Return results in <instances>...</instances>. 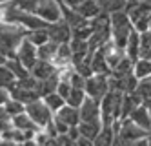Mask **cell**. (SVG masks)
Listing matches in <instances>:
<instances>
[{
  "mask_svg": "<svg viewBox=\"0 0 151 146\" xmlns=\"http://www.w3.org/2000/svg\"><path fill=\"white\" fill-rule=\"evenodd\" d=\"M26 35H27V31L22 26L0 20V53L6 55L7 59L15 57L18 44L26 38Z\"/></svg>",
  "mask_w": 151,
  "mask_h": 146,
  "instance_id": "cell-1",
  "label": "cell"
},
{
  "mask_svg": "<svg viewBox=\"0 0 151 146\" xmlns=\"http://www.w3.org/2000/svg\"><path fill=\"white\" fill-rule=\"evenodd\" d=\"M149 133L151 131L144 130L142 126H138L129 117H126V119H120V122H118L113 144H147L146 139Z\"/></svg>",
  "mask_w": 151,
  "mask_h": 146,
  "instance_id": "cell-2",
  "label": "cell"
},
{
  "mask_svg": "<svg viewBox=\"0 0 151 146\" xmlns=\"http://www.w3.org/2000/svg\"><path fill=\"white\" fill-rule=\"evenodd\" d=\"M109 24H111V40L116 44L118 48L126 46L129 33L133 31V22L127 17V13L124 9H118L109 13Z\"/></svg>",
  "mask_w": 151,
  "mask_h": 146,
  "instance_id": "cell-3",
  "label": "cell"
},
{
  "mask_svg": "<svg viewBox=\"0 0 151 146\" xmlns=\"http://www.w3.org/2000/svg\"><path fill=\"white\" fill-rule=\"evenodd\" d=\"M122 95L124 93H120V92L109 89V92L100 99V121H102V124H111L113 121L120 119Z\"/></svg>",
  "mask_w": 151,
  "mask_h": 146,
  "instance_id": "cell-4",
  "label": "cell"
},
{
  "mask_svg": "<svg viewBox=\"0 0 151 146\" xmlns=\"http://www.w3.org/2000/svg\"><path fill=\"white\" fill-rule=\"evenodd\" d=\"M26 113L31 117V121H33L38 128L47 126L49 122L53 121V115H55L47 108V104L44 102V99H42V97H38V99H35V100H31V102L26 104Z\"/></svg>",
  "mask_w": 151,
  "mask_h": 146,
  "instance_id": "cell-5",
  "label": "cell"
},
{
  "mask_svg": "<svg viewBox=\"0 0 151 146\" xmlns=\"http://www.w3.org/2000/svg\"><path fill=\"white\" fill-rule=\"evenodd\" d=\"M84 92L86 95H89L96 100H100L107 92H109V84H107V75L100 73H93L91 77L86 78L84 82Z\"/></svg>",
  "mask_w": 151,
  "mask_h": 146,
  "instance_id": "cell-6",
  "label": "cell"
},
{
  "mask_svg": "<svg viewBox=\"0 0 151 146\" xmlns=\"http://www.w3.org/2000/svg\"><path fill=\"white\" fill-rule=\"evenodd\" d=\"M35 13L46 20L47 24H53L62 18V6H60V0H38V6L35 9Z\"/></svg>",
  "mask_w": 151,
  "mask_h": 146,
  "instance_id": "cell-7",
  "label": "cell"
},
{
  "mask_svg": "<svg viewBox=\"0 0 151 146\" xmlns=\"http://www.w3.org/2000/svg\"><path fill=\"white\" fill-rule=\"evenodd\" d=\"M15 57L22 62L27 70H31L35 66V62L38 60V53H37V46L31 40H27V38H24L22 42L18 44V48H17V51H15Z\"/></svg>",
  "mask_w": 151,
  "mask_h": 146,
  "instance_id": "cell-8",
  "label": "cell"
},
{
  "mask_svg": "<svg viewBox=\"0 0 151 146\" xmlns=\"http://www.w3.org/2000/svg\"><path fill=\"white\" fill-rule=\"evenodd\" d=\"M47 35L49 40L57 42V44H64V42H69L73 37V31L69 28V24L64 18L53 22V24H47Z\"/></svg>",
  "mask_w": 151,
  "mask_h": 146,
  "instance_id": "cell-9",
  "label": "cell"
},
{
  "mask_svg": "<svg viewBox=\"0 0 151 146\" xmlns=\"http://www.w3.org/2000/svg\"><path fill=\"white\" fill-rule=\"evenodd\" d=\"M78 113H80V121H86V122L100 121V100L86 95L84 102L78 106Z\"/></svg>",
  "mask_w": 151,
  "mask_h": 146,
  "instance_id": "cell-10",
  "label": "cell"
},
{
  "mask_svg": "<svg viewBox=\"0 0 151 146\" xmlns=\"http://www.w3.org/2000/svg\"><path fill=\"white\" fill-rule=\"evenodd\" d=\"M9 93H11V99L20 100L22 104H27V102H31V100H35V99L40 97V95L37 93V89L27 88V86H24V84H20L18 81H17L11 88H9Z\"/></svg>",
  "mask_w": 151,
  "mask_h": 146,
  "instance_id": "cell-11",
  "label": "cell"
},
{
  "mask_svg": "<svg viewBox=\"0 0 151 146\" xmlns=\"http://www.w3.org/2000/svg\"><path fill=\"white\" fill-rule=\"evenodd\" d=\"M58 71V68L53 62H49V60H44V59H38L37 62H35V66L29 70V73L33 75L37 81H44V78H47L49 75H53V73H57Z\"/></svg>",
  "mask_w": 151,
  "mask_h": 146,
  "instance_id": "cell-12",
  "label": "cell"
},
{
  "mask_svg": "<svg viewBox=\"0 0 151 146\" xmlns=\"http://www.w3.org/2000/svg\"><path fill=\"white\" fill-rule=\"evenodd\" d=\"M57 119H60L62 122H66L68 126H78L80 122V113H78V108L75 106H69V104H64L57 113H55Z\"/></svg>",
  "mask_w": 151,
  "mask_h": 146,
  "instance_id": "cell-13",
  "label": "cell"
},
{
  "mask_svg": "<svg viewBox=\"0 0 151 146\" xmlns=\"http://www.w3.org/2000/svg\"><path fill=\"white\" fill-rule=\"evenodd\" d=\"M129 119H131L133 122H137L138 126H142L144 130L151 131V111L144 104H138L131 113H129Z\"/></svg>",
  "mask_w": 151,
  "mask_h": 146,
  "instance_id": "cell-14",
  "label": "cell"
},
{
  "mask_svg": "<svg viewBox=\"0 0 151 146\" xmlns=\"http://www.w3.org/2000/svg\"><path fill=\"white\" fill-rule=\"evenodd\" d=\"M124 53H126V57H129L133 62L140 57V33L135 28H133V31L129 33V37H127V42L124 46Z\"/></svg>",
  "mask_w": 151,
  "mask_h": 146,
  "instance_id": "cell-15",
  "label": "cell"
},
{
  "mask_svg": "<svg viewBox=\"0 0 151 146\" xmlns=\"http://www.w3.org/2000/svg\"><path fill=\"white\" fill-rule=\"evenodd\" d=\"M89 66H91L93 73H100V75H109L111 73V68L107 66L106 57H104V53L100 51V48L93 51L91 59H89Z\"/></svg>",
  "mask_w": 151,
  "mask_h": 146,
  "instance_id": "cell-16",
  "label": "cell"
},
{
  "mask_svg": "<svg viewBox=\"0 0 151 146\" xmlns=\"http://www.w3.org/2000/svg\"><path fill=\"white\" fill-rule=\"evenodd\" d=\"M102 130V122L100 121H95V122H86V121H80L78 122V131L80 135L89 139L91 142L96 139V135H99V131Z\"/></svg>",
  "mask_w": 151,
  "mask_h": 146,
  "instance_id": "cell-17",
  "label": "cell"
},
{
  "mask_svg": "<svg viewBox=\"0 0 151 146\" xmlns=\"http://www.w3.org/2000/svg\"><path fill=\"white\" fill-rule=\"evenodd\" d=\"M137 93L140 95L142 104L151 111V77L140 78V81H138V86H137Z\"/></svg>",
  "mask_w": 151,
  "mask_h": 146,
  "instance_id": "cell-18",
  "label": "cell"
},
{
  "mask_svg": "<svg viewBox=\"0 0 151 146\" xmlns=\"http://www.w3.org/2000/svg\"><path fill=\"white\" fill-rule=\"evenodd\" d=\"M75 9H77L86 20H91L93 17H96V15H99L100 11H102L96 0H84V2H82L78 7H75Z\"/></svg>",
  "mask_w": 151,
  "mask_h": 146,
  "instance_id": "cell-19",
  "label": "cell"
},
{
  "mask_svg": "<svg viewBox=\"0 0 151 146\" xmlns=\"http://www.w3.org/2000/svg\"><path fill=\"white\" fill-rule=\"evenodd\" d=\"M133 75L138 78H147L151 77V59H142L138 57L135 62H133Z\"/></svg>",
  "mask_w": 151,
  "mask_h": 146,
  "instance_id": "cell-20",
  "label": "cell"
},
{
  "mask_svg": "<svg viewBox=\"0 0 151 146\" xmlns=\"http://www.w3.org/2000/svg\"><path fill=\"white\" fill-rule=\"evenodd\" d=\"M115 142V130L111 124H102V130L99 131L96 139L93 141V144L96 146H109Z\"/></svg>",
  "mask_w": 151,
  "mask_h": 146,
  "instance_id": "cell-21",
  "label": "cell"
},
{
  "mask_svg": "<svg viewBox=\"0 0 151 146\" xmlns=\"http://www.w3.org/2000/svg\"><path fill=\"white\" fill-rule=\"evenodd\" d=\"M11 126L13 128H18V130H38V126L31 121V117L26 113V111H22V113L11 117Z\"/></svg>",
  "mask_w": 151,
  "mask_h": 146,
  "instance_id": "cell-22",
  "label": "cell"
},
{
  "mask_svg": "<svg viewBox=\"0 0 151 146\" xmlns=\"http://www.w3.org/2000/svg\"><path fill=\"white\" fill-rule=\"evenodd\" d=\"M57 49H58V44L53 42V40H47L46 44H42V46L37 48L38 59H44V60L53 62V59H55V55H57Z\"/></svg>",
  "mask_w": 151,
  "mask_h": 146,
  "instance_id": "cell-23",
  "label": "cell"
},
{
  "mask_svg": "<svg viewBox=\"0 0 151 146\" xmlns=\"http://www.w3.org/2000/svg\"><path fill=\"white\" fill-rule=\"evenodd\" d=\"M27 40H31L35 44V46H42V44H46L49 40V35H47V28H38V29H31L27 31V35H26Z\"/></svg>",
  "mask_w": 151,
  "mask_h": 146,
  "instance_id": "cell-24",
  "label": "cell"
},
{
  "mask_svg": "<svg viewBox=\"0 0 151 146\" xmlns=\"http://www.w3.org/2000/svg\"><path fill=\"white\" fill-rule=\"evenodd\" d=\"M42 99H44V102L47 104V108L53 111V113H57V111H58V110H60L64 104H66V99H64V97H60L57 92H51V93L44 95Z\"/></svg>",
  "mask_w": 151,
  "mask_h": 146,
  "instance_id": "cell-25",
  "label": "cell"
},
{
  "mask_svg": "<svg viewBox=\"0 0 151 146\" xmlns=\"http://www.w3.org/2000/svg\"><path fill=\"white\" fill-rule=\"evenodd\" d=\"M15 82H17L15 73L9 70L6 64H2V66H0V88H7L9 89Z\"/></svg>",
  "mask_w": 151,
  "mask_h": 146,
  "instance_id": "cell-26",
  "label": "cell"
},
{
  "mask_svg": "<svg viewBox=\"0 0 151 146\" xmlns=\"http://www.w3.org/2000/svg\"><path fill=\"white\" fill-rule=\"evenodd\" d=\"M140 57L151 59V29L140 33Z\"/></svg>",
  "mask_w": 151,
  "mask_h": 146,
  "instance_id": "cell-27",
  "label": "cell"
},
{
  "mask_svg": "<svg viewBox=\"0 0 151 146\" xmlns=\"http://www.w3.org/2000/svg\"><path fill=\"white\" fill-rule=\"evenodd\" d=\"M84 99H86L84 88H71V92H69V95H68V99H66V104L78 108V106L84 102Z\"/></svg>",
  "mask_w": 151,
  "mask_h": 146,
  "instance_id": "cell-28",
  "label": "cell"
},
{
  "mask_svg": "<svg viewBox=\"0 0 151 146\" xmlns=\"http://www.w3.org/2000/svg\"><path fill=\"white\" fill-rule=\"evenodd\" d=\"M96 2H99L100 9L106 11V13H113V11L126 7V0H96Z\"/></svg>",
  "mask_w": 151,
  "mask_h": 146,
  "instance_id": "cell-29",
  "label": "cell"
},
{
  "mask_svg": "<svg viewBox=\"0 0 151 146\" xmlns=\"http://www.w3.org/2000/svg\"><path fill=\"white\" fill-rule=\"evenodd\" d=\"M6 111L9 113V117H13V115H18V113H22V111H26V104H22L20 100L17 99H9L7 102L4 104Z\"/></svg>",
  "mask_w": 151,
  "mask_h": 146,
  "instance_id": "cell-30",
  "label": "cell"
},
{
  "mask_svg": "<svg viewBox=\"0 0 151 146\" xmlns=\"http://www.w3.org/2000/svg\"><path fill=\"white\" fill-rule=\"evenodd\" d=\"M33 142H35V144H55V137L49 135L44 128H38V130L35 131Z\"/></svg>",
  "mask_w": 151,
  "mask_h": 146,
  "instance_id": "cell-31",
  "label": "cell"
},
{
  "mask_svg": "<svg viewBox=\"0 0 151 146\" xmlns=\"http://www.w3.org/2000/svg\"><path fill=\"white\" fill-rule=\"evenodd\" d=\"M11 4L18 9L22 11H31V13H35V9L38 6V0H11Z\"/></svg>",
  "mask_w": 151,
  "mask_h": 146,
  "instance_id": "cell-32",
  "label": "cell"
},
{
  "mask_svg": "<svg viewBox=\"0 0 151 146\" xmlns=\"http://www.w3.org/2000/svg\"><path fill=\"white\" fill-rule=\"evenodd\" d=\"M71 88H73V86L69 84V81H64V78H60L58 84H57V93H58L60 97H64V99H68Z\"/></svg>",
  "mask_w": 151,
  "mask_h": 146,
  "instance_id": "cell-33",
  "label": "cell"
},
{
  "mask_svg": "<svg viewBox=\"0 0 151 146\" xmlns=\"http://www.w3.org/2000/svg\"><path fill=\"white\" fill-rule=\"evenodd\" d=\"M55 144H75V141L69 137V133H58V135L55 137Z\"/></svg>",
  "mask_w": 151,
  "mask_h": 146,
  "instance_id": "cell-34",
  "label": "cell"
},
{
  "mask_svg": "<svg viewBox=\"0 0 151 146\" xmlns=\"http://www.w3.org/2000/svg\"><path fill=\"white\" fill-rule=\"evenodd\" d=\"M9 99H11V93H9V89H7V88H0V106H4Z\"/></svg>",
  "mask_w": 151,
  "mask_h": 146,
  "instance_id": "cell-35",
  "label": "cell"
},
{
  "mask_svg": "<svg viewBox=\"0 0 151 146\" xmlns=\"http://www.w3.org/2000/svg\"><path fill=\"white\" fill-rule=\"evenodd\" d=\"M0 122H2V124H9V122H11V117H9V113L6 111L4 106H0Z\"/></svg>",
  "mask_w": 151,
  "mask_h": 146,
  "instance_id": "cell-36",
  "label": "cell"
},
{
  "mask_svg": "<svg viewBox=\"0 0 151 146\" xmlns=\"http://www.w3.org/2000/svg\"><path fill=\"white\" fill-rule=\"evenodd\" d=\"M11 0H0V4H9Z\"/></svg>",
  "mask_w": 151,
  "mask_h": 146,
  "instance_id": "cell-37",
  "label": "cell"
},
{
  "mask_svg": "<svg viewBox=\"0 0 151 146\" xmlns=\"http://www.w3.org/2000/svg\"><path fill=\"white\" fill-rule=\"evenodd\" d=\"M126 2H142V0H126Z\"/></svg>",
  "mask_w": 151,
  "mask_h": 146,
  "instance_id": "cell-38",
  "label": "cell"
},
{
  "mask_svg": "<svg viewBox=\"0 0 151 146\" xmlns=\"http://www.w3.org/2000/svg\"><path fill=\"white\" fill-rule=\"evenodd\" d=\"M147 18H149V29H151V13H149V17H147Z\"/></svg>",
  "mask_w": 151,
  "mask_h": 146,
  "instance_id": "cell-39",
  "label": "cell"
}]
</instances>
